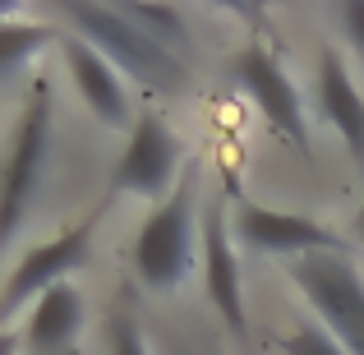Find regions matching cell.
Segmentation results:
<instances>
[{
	"label": "cell",
	"instance_id": "obj_1",
	"mask_svg": "<svg viewBox=\"0 0 364 355\" xmlns=\"http://www.w3.org/2000/svg\"><path fill=\"white\" fill-rule=\"evenodd\" d=\"M60 14L70 18L74 28L83 33V42H92L120 74H134L139 83L157 92H176L185 83V60H180L171 46H161L152 33H143L129 14L116 5H88V0H65Z\"/></svg>",
	"mask_w": 364,
	"mask_h": 355
},
{
	"label": "cell",
	"instance_id": "obj_2",
	"mask_svg": "<svg viewBox=\"0 0 364 355\" xmlns=\"http://www.w3.org/2000/svg\"><path fill=\"white\" fill-rule=\"evenodd\" d=\"M198 203H194V171H185L176 194L152 208L134 240V267L148 291H176L198 258Z\"/></svg>",
	"mask_w": 364,
	"mask_h": 355
},
{
	"label": "cell",
	"instance_id": "obj_3",
	"mask_svg": "<svg viewBox=\"0 0 364 355\" xmlns=\"http://www.w3.org/2000/svg\"><path fill=\"white\" fill-rule=\"evenodd\" d=\"M51 129H55V102L51 88L37 83L23 120L14 129V148L0 166V254L9 249V240L18 235L23 217L33 213L37 194H42L46 166H51Z\"/></svg>",
	"mask_w": 364,
	"mask_h": 355
},
{
	"label": "cell",
	"instance_id": "obj_4",
	"mask_svg": "<svg viewBox=\"0 0 364 355\" xmlns=\"http://www.w3.org/2000/svg\"><path fill=\"white\" fill-rule=\"evenodd\" d=\"M286 272L346 355H364V272L350 254H304L291 258Z\"/></svg>",
	"mask_w": 364,
	"mask_h": 355
},
{
	"label": "cell",
	"instance_id": "obj_5",
	"mask_svg": "<svg viewBox=\"0 0 364 355\" xmlns=\"http://www.w3.org/2000/svg\"><path fill=\"white\" fill-rule=\"evenodd\" d=\"M235 74H240L245 92L254 97V107L263 111V120L282 134L291 148L309 152V124H304V107H300V88L291 83V74L282 70L272 46L249 42L240 55H235Z\"/></svg>",
	"mask_w": 364,
	"mask_h": 355
},
{
	"label": "cell",
	"instance_id": "obj_6",
	"mask_svg": "<svg viewBox=\"0 0 364 355\" xmlns=\"http://www.w3.org/2000/svg\"><path fill=\"white\" fill-rule=\"evenodd\" d=\"M176 176H180V139L171 134V124L161 116L143 111L129 134V148H124L120 166L111 171V185L124 189V194L166 203L176 194Z\"/></svg>",
	"mask_w": 364,
	"mask_h": 355
},
{
	"label": "cell",
	"instance_id": "obj_7",
	"mask_svg": "<svg viewBox=\"0 0 364 355\" xmlns=\"http://www.w3.org/2000/svg\"><path fill=\"white\" fill-rule=\"evenodd\" d=\"M92 235H97V217H88V222H79L74 231L55 235L51 245H37L33 254L14 267V277L5 282V291H0V319L14 314V309H23V304H37L42 291H51L55 282H65V272H74V267L88 263Z\"/></svg>",
	"mask_w": 364,
	"mask_h": 355
},
{
	"label": "cell",
	"instance_id": "obj_8",
	"mask_svg": "<svg viewBox=\"0 0 364 355\" xmlns=\"http://www.w3.org/2000/svg\"><path fill=\"white\" fill-rule=\"evenodd\" d=\"M235 235L245 240L249 249H263V254H346L341 235H332L323 222L304 213H277V208H258V203H240L235 213Z\"/></svg>",
	"mask_w": 364,
	"mask_h": 355
},
{
	"label": "cell",
	"instance_id": "obj_9",
	"mask_svg": "<svg viewBox=\"0 0 364 355\" xmlns=\"http://www.w3.org/2000/svg\"><path fill=\"white\" fill-rule=\"evenodd\" d=\"M60 55H65V65H70V79H74V88H79V97L97 111L102 124H111V129L139 124L120 70L97 51V46L83 42V37H74V33H60Z\"/></svg>",
	"mask_w": 364,
	"mask_h": 355
},
{
	"label": "cell",
	"instance_id": "obj_10",
	"mask_svg": "<svg viewBox=\"0 0 364 355\" xmlns=\"http://www.w3.org/2000/svg\"><path fill=\"white\" fill-rule=\"evenodd\" d=\"M203 277H208V295H213L217 314L226 319V328L235 337H245L249 319H245V295H240V263H235L231 226H226V203H213L203 217Z\"/></svg>",
	"mask_w": 364,
	"mask_h": 355
},
{
	"label": "cell",
	"instance_id": "obj_11",
	"mask_svg": "<svg viewBox=\"0 0 364 355\" xmlns=\"http://www.w3.org/2000/svg\"><path fill=\"white\" fill-rule=\"evenodd\" d=\"M83 332V291L74 282H55L28 309V351L33 355H70Z\"/></svg>",
	"mask_w": 364,
	"mask_h": 355
},
{
	"label": "cell",
	"instance_id": "obj_12",
	"mask_svg": "<svg viewBox=\"0 0 364 355\" xmlns=\"http://www.w3.org/2000/svg\"><path fill=\"white\" fill-rule=\"evenodd\" d=\"M318 111L346 139V148L355 157H364V97H360L355 79H350L346 60L332 46H323V55H318Z\"/></svg>",
	"mask_w": 364,
	"mask_h": 355
},
{
	"label": "cell",
	"instance_id": "obj_13",
	"mask_svg": "<svg viewBox=\"0 0 364 355\" xmlns=\"http://www.w3.org/2000/svg\"><path fill=\"white\" fill-rule=\"evenodd\" d=\"M120 9L143 33H152L161 46H171V51L185 42V14H180V9H171V5H120Z\"/></svg>",
	"mask_w": 364,
	"mask_h": 355
},
{
	"label": "cell",
	"instance_id": "obj_14",
	"mask_svg": "<svg viewBox=\"0 0 364 355\" xmlns=\"http://www.w3.org/2000/svg\"><path fill=\"white\" fill-rule=\"evenodd\" d=\"M46 28H37V23H0V74H9L14 65H23L33 51H42L46 46Z\"/></svg>",
	"mask_w": 364,
	"mask_h": 355
},
{
	"label": "cell",
	"instance_id": "obj_15",
	"mask_svg": "<svg viewBox=\"0 0 364 355\" xmlns=\"http://www.w3.org/2000/svg\"><path fill=\"white\" fill-rule=\"evenodd\" d=\"M282 351L286 355H346V346H341L323 323H300L295 332H286Z\"/></svg>",
	"mask_w": 364,
	"mask_h": 355
},
{
	"label": "cell",
	"instance_id": "obj_16",
	"mask_svg": "<svg viewBox=\"0 0 364 355\" xmlns=\"http://www.w3.org/2000/svg\"><path fill=\"white\" fill-rule=\"evenodd\" d=\"M107 337H111V355H148L139 323H134V314H124V309H120V314H111Z\"/></svg>",
	"mask_w": 364,
	"mask_h": 355
},
{
	"label": "cell",
	"instance_id": "obj_17",
	"mask_svg": "<svg viewBox=\"0 0 364 355\" xmlns=\"http://www.w3.org/2000/svg\"><path fill=\"white\" fill-rule=\"evenodd\" d=\"M332 18L341 23L346 42L355 46V55L364 60V0H346V5H337V9H332Z\"/></svg>",
	"mask_w": 364,
	"mask_h": 355
},
{
	"label": "cell",
	"instance_id": "obj_18",
	"mask_svg": "<svg viewBox=\"0 0 364 355\" xmlns=\"http://www.w3.org/2000/svg\"><path fill=\"white\" fill-rule=\"evenodd\" d=\"M0 355H18V337H14V332H0Z\"/></svg>",
	"mask_w": 364,
	"mask_h": 355
},
{
	"label": "cell",
	"instance_id": "obj_19",
	"mask_svg": "<svg viewBox=\"0 0 364 355\" xmlns=\"http://www.w3.org/2000/svg\"><path fill=\"white\" fill-rule=\"evenodd\" d=\"M355 231L364 235V208H360V217H355Z\"/></svg>",
	"mask_w": 364,
	"mask_h": 355
}]
</instances>
